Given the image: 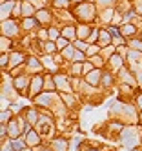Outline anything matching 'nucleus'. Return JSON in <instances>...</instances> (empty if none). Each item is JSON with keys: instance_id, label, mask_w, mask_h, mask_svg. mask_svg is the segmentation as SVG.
<instances>
[{"instance_id": "1", "label": "nucleus", "mask_w": 142, "mask_h": 151, "mask_svg": "<svg viewBox=\"0 0 142 151\" xmlns=\"http://www.w3.org/2000/svg\"><path fill=\"white\" fill-rule=\"evenodd\" d=\"M51 147H53L55 151H66V149H68V142H66V140H62V138H57V140L51 144Z\"/></svg>"}, {"instance_id": "2", "label": "nucleus", "mask_w": 142, "mask_h": 151, "mask_svg": "<svg viewBox=\"0 0 142 151\" xmlns=\"http://www.w3.org/2000/svg\"><path fill=\"white\" fill-rule=\"evenodd\" d=\"M87 82L89 84H98L100 82V71H91L87 75Z\"/></svg>"}, {"instance_id": "3", "label": "nucleus", "mask_w": 142, "mask_h": 151, "mask_svg": "<svg viewBox=\"0 0 142 151\" xmlns=\"http://www.w3.org/2000/svg\"><path fill=\"white\" fill-rule=\"evenodd\" d=\"M13 4H15V2H11V0L2 4V18H7V15L11 13V9H13Z\"/></svg>"}, {"instance_id": "4", "label": "nucleus", "mask_w": 142, "mask_h": 151, "mask_svg": "<svg viewBox=\"0 0 142 151\" xmlns=\"http://www.w3.org/2000/svg\"><path fill=\"white\" fill-rule=\"evenodd\" d=\"M4 31H6V35H15V31H17V26L11 22V24H7V22H4Z\"/></svg>"}, {"instance_id": "5", "label": "nucleus", "mask_w": 142, "mask_h": 151, "mask_svg": "<svg viewBox=\"0 0 142 151\" xmlns=\"http://www.w3.org/2000/svg\"><path fill=\"white\" fill-rule=\"evenodd\" d=\"M40 88H42V78H40V77H35V80H33V88H31L33 93H37Z\"/></svg>"}, {"instance_id": "6", "label": "nucleus", "mask_w": 142, "mask_h": 151, "mask_svg": "<svg viewBox=\"0 0 142 151\" xmlns=\"http://www.w3.org/2000/svg\"><path fill=\"white\" fill-rule=\"evenodd\" d=\"M11 146H13V149H15V151H22V149H24V144H22L20 140H17V138L11 140Z\"/></svg>"}, {"instance_id": "7", "label": "nucleus", "mask_w": 142, "mask_h": 151, "mask_svg": "<svg viewBox=\"0 0 142 151\" xmlns=\"http://www.w3.org/2000/svg\"><path fill=\"white\" fill-rule=\"evenodd\" d=\"M62 35H64L66 38H73V37H75V29H73V27H66V29L62 31Z\"/></svg>"}, {"instance_id": "8", "label": "nucleus", "mask_w": 142, "mask_h": 151, "mask_svg": "<svg viewBox=\"0 0 142 151\" xmlns=\"http://www.w3.org/2000/svg\"><path fill=\"white\" fill-rule=\"evenodd\" d=\"M29 137H27V140H29V144H37L38 142V137H37V133H27Z\"/></svg>"}, {"instance_id": "9", "label": "nucleus", "mask_w": 142, "mask_h": 151, "mask_svg": "<svg viewBox=\"0 0 142 151\" xmlns=\"http://www.w3.org/2000/svg\"><path fill=\"white\" fill-rule=\"evenodd\" d=\"M79 37H80V38H87V27H86V26L79 27Z\"/></svg>"}, {"instance_id": "10", "label": "nucleus", "mask_w": 142, "mask_h": 151, "mask_svg": "<svg viewBox=\"0 0 142 151\" xmlns=\"http://www.w3.org/2000/svg\"><path fill=\"white\" fill-rule=\"evenodd\" d=\"M122 33H124V35H133V33H135V27H133V26H126V27L122 29Z\"/></svg>"}, {"instance_id": "11", "label": "nucleus", "mask_w": 142, "mask_h": 151, "mask_svg": "<svg viewBox=\"0 0 142 151\" xmlns=\"http://www.w3.org/2000/svg\"><path fill=\"white\" fill-rule=\"evenodd\" d=\"M131 47H135V49L142 51V42H140V40H133V42H131Z\"/></svg>"}, {"instance_id": "12", "label": "nucleus", "mask_w": 142, "mask_h": 151, "mask_svg": "<svg viewBox=\"0 0 142 151\" xmlns=\"http://www.w3.org/2000/svg\"><path fill=\"white\" fill-rule=\"evenodd\" d=\"M29 122H31V124H35V122H37V113L33 111V109L29 111Z\"/></svg>"}, {"instance_id": "13", "label": "nucleus", "mask_w": 142, "mask_h": 151, "mask_svg": "<svg viewBox=\"0 0 142 151\" xmlns=\"http://www.w3.org/2000/svg\"><path fill=\"white\" fill-rule=\"evenodd\" d=\"M46 51L48 53H53L55 51V44H53V42H48V44H46Z\"/></svg>"}, {"instance_id": "14", "label": "nucleus", "mask_w": 142, "mask_h": 151, "mask_svg": "<svg viewBox=\"0 0 142 151\" xmlns=\"http://www.w3.org/2000/svg\"><path fill=\"white\" fill-rule=\"evenodd\" d=\"M7 118H11V113H7V111H4V113H2V122H4V124L7 122Z\"/></svg>"}, {"instance_id": "15", "label": "nucleus", "mask_w": 142, "mask_h": 151, "mask_svg": "<svg viewBox=\"0 0 142 151\" xmlns=\"http://www.w3.org/2000/svg\"><path fill=\"white\" fill-rule=\"evenodd\" d=\"M68 2H69V0H55V4H57V6H68Z\"/></svg>"}, {"instance_id": "16", "label": "nucleus", "mask_w": 142, "mask_h": 151, "mask_svg": "<svg viewBox=\"0 0 142 151\" xmlns=\"http://www.w3.org/2000/svg\"><path fill=\"white\" fill-rule=\"evenodd\" d=\"M49 37H51V40L57 38V37H58V31H57V29H51V31H49Z\"/></svg>"}, {"instance_id": "17", "label": "nucleus", "mask_w": 142, "mask_h": 151, "mask_svg": "<svg viewBox=\"0 0 142 151\" xmlns=\"http://www.w3.org/2000/svg\"><path fill=\"white\" fill-rule=\"evenodd\" d=\"M22 58H24L22 55H15V57H13V64H18V62H20Z\"/></svg>"}, {"instance_id": "18", "label": "nucleus", "mask_w": 142, "mask_h": 151, "mask_svg": "<svg viewBox=\"0 0 142 151\" xmlns=\"http://www.w3.org/2000/svg\"><path fill=\"white\" fill-rule=\"evenodd\" d=\"M71 53H73L71 47H66V49H64V55H66V57H71Z\"/></svg>"}, {"instance_id": "19", "label": "nucleus", "mask_w": 142, "mask_h": 151, "mask_svg": "<svg viewBox=\"0 0 142 151\" xmlns=\"http://www.w3.org/2000/svg\"><path fill=\"white\" fill-rule=\"evenodd\" d=\"M76 47H79V49H86V44H84V42H76Z\"/></svg>"}, {"instance_id": "20", "label": "nucleus", "mask_w": 142, "mask_h": 151, "mask_svg": "<svg viewBox=\"0 0 142 151\" xmlns=\"http://www.w3.org/2000/svg\"><path fill=\"white\" fill-rule=\"evenodd\" d=\"M7 46H9V44H7V40L2 38V49H7Z\"/></svg>"}, {"instance_id": "21", "label": "nucleus", "mask_w": 142, "mask_h": 151, "mask_svg": "<svg viewBox=\"0 0 142 151\" xmlns=\"http://www.w3.org/2000/svg\"><path fill=\"white\" fill-rule=\"evenodd\" d=\"M109 35H118V31L115 27H111V29H109Z\"/></svg>"}, {"instance_id": "22", "label": "nucleus", "mask_w": 142, "mask_h": 151, "mask_svg": "<svg viewBox=\"0 0 142 151\" xmlns=\"http://www.w3.org/2000/svg\"><path fill=\"white\" fill-rule=\"evenodd\" d=\"M82 57H84L82 53H76V55H75V60H82Z\"/></svg>"}, {"instance_id": "23", "label": "nucleus", "mask_w": 142, "mask_h": 151, "mask_svg": "<svg viewBox=\"0 0 142 151\" xmlns=\"http://www.w3.org/2000/svg\"><path fill=\"white\" fill-rule=\"evenodd\" d=\"M104 77H106V78H104V84H109V82H111V78H109V75H104Z\"/></svg>"}, {"instance_id": "24", "label": "nucleus", "mask_w": 142, "mask_h": 151, "mask_svg": "<svg viewBox=\"0 0 142 151\" xmlns=\"http://www.w3.org/2000/svg\"><path fill=\"white\" fill-rule=\"evenodd\" d=\"M137 104H138V107L142 109V96H138V99H137Z\"/></svg>"}, {"instance_id": "25", "label": "nucleus", "mask_w": 142, "mask_h": 151, "mask_svg": "<svg viewBox=\"0 0 142 151\" xmlns=\"http://www.w3.org/2000/svg\"><path fill=\"white\" fill-rule=\"evenodd\" d=\"M6 64H7V57L4 55V57H2V66H6Z\"/></svg>"}, {"instance_id": "26", "label": "nucleus", "mask_w": 142, "mask_h": 151, "mask_svg": "<svg viewBox=\"0 0 142 151\" xmlns=\"http://www.w3.org/2000/svg\"><path fill=\"white\" fill-rule=\"evenodd\" d=\"M140 118H142V116H140Z\"/></svg>"}]
</instances>
